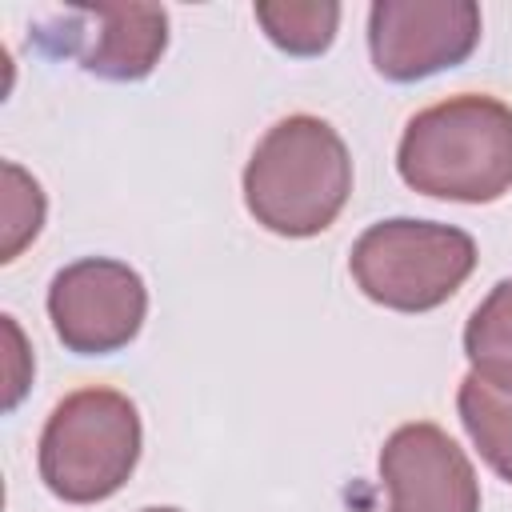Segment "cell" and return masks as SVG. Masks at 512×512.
<instances>
[{
    "mask_svg": "<svg viewBox=\"0 0 512 512\" xmlns=\"http://www.w3.org/2000/svg\"><path fill=\"white\" fill-rule=\"evenodd\" d=\"M400 180L432 200L488 204L512 188V108L460 92L416 112L396 148Z\"/></svg>",
    "mask_w": 512,
    "mask_h": 512,
    "instance_id": "1",
    "label": "cell"
},
{
    "mask_svg": "<svg viewBox=\"0 0 512 512\" xmlns=\"http://www.w3.org/2000/svg\"><path fill=\"white\" fill-rule=\"evenodd\" d=\"M352 156L344 136L308 112L276 120L244 164V204L276 236H320L348 204Z\"/></svg>",
    "mask_w": 512,
    "mask_h": 512,
    "instance_id": "2",
    "label": "cell"
},
{
    "mask_svg": "<svg viewBox=\"0 0 512 512\" xmlns=\"http://www.w3.org/2000/svg\"><path fill=\"white\" fill-rule=\"evenodd\" d=\"M140 412L116 388H76L44 420L36 468L64 504H100L116 496L140 460Z\"/></svg>",
    "mask_w": 512,
    "mask_h": 512,
    "instance_id": "3",
    "label": "cell"
},
{
    "mask_svg": "<svg viewBox=\"0 0 512 512\" xmlns=\"http://www.w3.org/2000/svg\"><path fill=\"white\" fill-rule=\"evenodd\" d=\"M348 268L372 304L392 312H432L472 276L476 240L456 224L396 216L360 232Z\"/></svg>",
    "mask_w": 512,
    "mask_h": 512,
    "instance_id": "4",
    "label": "cell"
},
{
    "mask_svg": "<svg viewBox=\"0 0 512 512\" xmlns=\"http://www.w3.org/2000/svg\"><path fill=\"white\" fill-rule=\"evenodd\" d=\"M148 316V288L136 268L112 256H84L48 284V320L76 356H108L136 340Z\"/></svg>",
    "mask_w": 512,
    "mask_h": 512,
    "instance_id": "5",
    "label": "cell"
},
{
    "mask_svg": "<svg viewBox=\"0 0 512 512\" xmlns=\"http://www.w3.org/2000/svg\"><path fill=\"white\" fill-rule=\"evenodd\" d=\"M480 44V4L472 0H376L368 12V52L384 80L412 84L464 64Z\"/></svg>",
    "mask_w": 512,
    "mask_h": 512,
    "instance_id": "6",
    "label": "cell"
},
{
    "mask_svg": "<svg viewBox=\"0 0 512 512\" xmlns=\"http://www.w3.org/2000/svg\"><path fill=\"white\" fill-rule=\"evenodd\" d=\"M36 40L48 52L76 56L84 72L100 80H144L168 48V12L160 4H76L40 28Z\"/></svg>",
    "mask_w": 512,
    "mask_h": 512,
    "instance_id": "7",
    "label": "cell"
},
{
    "mask_svg": "<svg viewBox=\"0 0 512 512\" xmlns=\"http://www.w3.org/2000/svg\"><path fill=\"white\" fill-rule=\"evenodd\" d=\"M388 512H480V480L464 448L428 420L400 424L380 448Z\"/></svg>",
    "mask_w": 512,
    "mask_h": 512,
    "instance_id": "8",
    "label": "cell"
},
{
    "mask_svg": "<svg viewBox=\"0 0 512 512\" xmlns=\"http://www.w3.org/2000/svg\"><path fill=\"white\" fill-rule=\"evenodd\" d=\"M456 408L464 420V432L472 436V444L480 448L484 464L512 484V388L492 384L476 372H468L460 380L456 392Z\"/></svg>",
    "mask_w": 512,
    "mask_h": 512,
    "instance_id": "9",
    "label": "cell"
},
{
    "mask_svg": "<svg viewBox=\"0 0 512 512\" xmlns=\"http://www.w3.org/2000/svg\"><path fill=\"white\" fill-rule=\"evenodd\" d=\"M256 24L264 36L288 52V56H320L332 48L340 28V4L336 0H260Z\"/></svg>",
    "mask_w": 512,
    "mask_h": 512,
    "instance_id": "10",
    "label": "cell"
},
{
    "mask_svg": "<svg viewBox=\"0 0 512 512\" xmlns=\"http://www.w3.org/2000/svg\"><path fill=\"white\" fill-rule=\"evenodd\" d=\"M464 356L476 376L512 388V276L472 308L464 324Z\"/></svg>",
    "mask_w": 512,
    "mask_h": 512,
    "instance_id": "11",
    "label": "cell"
},
{
    "mask_svg": "<svg viewBox=\"0 0 512 512\" xmlns=\"http://www.w3.org/2000/svg\"><path fill=\"white\" fill-rule=\"evenodd\" d=\"M44 224V192L40 184L12 160H4V248L0 260H16L24 244L36 240Z\"/></svg>",
    "mask_w": 512,
    "mask_h": 512,
    "instance_id": "12",
    "label": "cell"
},
{
    "mask_svg": "<svg viewBox=\"0 0 512 512\" xmlns=\"http://www.w3.org/2000/svg\"><path fill=\"white\" fill-rule=\"evenodd\" d=\"M4 336H8V344H12V352H8V392H4V408L12 412V408L20 404V396H24V388H28L32 356L24 352V336H20L16 316H4Z\"/></svg>",
    "mask_w": 512,
    "mask_h": 512,
    "instance_id": "13",
    "label": "cell"
},
{
    "mask_svg": "<svg viewBox=\"0 0 512 512\" xmlns=\"http://www.w3.org/2000/svg\"><path fill=\"white\" fill-rule=\"evenodd\" d=\"M144 512H180V508H144Z\"/></svg>",
    "mask_w": 512,
    "mask_h": 512,
    "instance_id": "14",
    "label": "cell"
}]
</instances>
